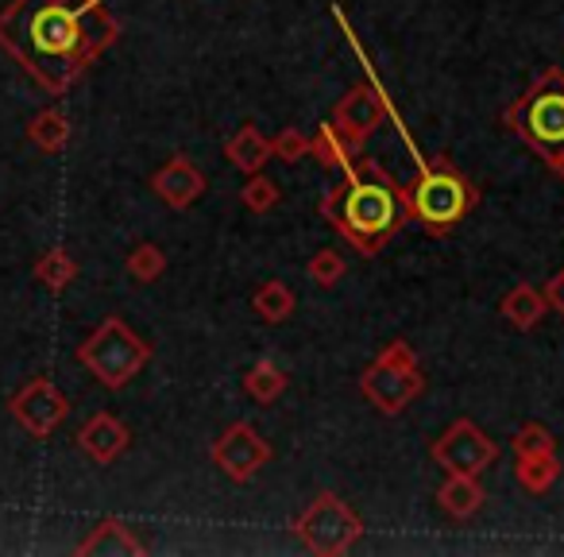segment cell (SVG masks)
<instances>
[{"instance_id": "1", "label": "cell", "mask_w": 564, "mask_h": 557, "mask_svg": "<svg viewBox=\"0 0 564 557\" xmlns=\"http://www.w3.org/2000/svg\"><path fill=\"white\" fill-rule=\"evenodd\" d=\"M117 40L105 0H12L0 9V47L51 97H63Z\"/></svg>"}, {"instance_id": "2", "label": "cell", "mask_w": 564, "mask_h": 557, "mask_svg": "<svg viewBox=\"0 0 564 557\" xmlns=\"http://www.w3.org/2000/svg\"><path fill=\"white\" fill-rule=\"evenodd\" d=\"M345 179L322 197V217L352 244L360 256H379L383 244L410 221L406 190L371 159H356Z\"/></svg>"}, {"instance_id": "3", "label": "cell", "mask_w": 564, "mask_h": 557, "mask_svg": "<svg viewBox=\"0 0 564 557\" xmlns=\"http://www.w3.org/2000/svg\"><path fill=\"white\" fill-rule=\"evenodd\" d=\"M402 190H406L410 221H417L430 236L456 233V225H460L479 202L476 186H471L460 167L445 156L433 159V163L417 159V179Z\"/></svg>"}, {"instance_id": "4", "label": "cell", "mask_w": 564, "mask_h": 557, "mask_svg": "<svg viewBox=\"0 0 564 557\" xmlns=\"http://www.w3.org/2000/svg\"><path fill=\"white\" fill-rule=\"evenodd\" d=\"M507 128H514L549 167L564 159V71L549 66L522 97L507 109Z\"/></svg>"}, {"instance_id": "5", "label": "cell", "mask_w": 564, "mask_h": 557, "mask_svg": "<svg viewBox=\"0 0 564 557\" xmlns=\"http://www.w3.org/2000/svg\"><path fill=\"white\" fill-rule=\"evenodd\" d=\"M151 361V345L124 322V318H105L94 333L78 345V364L109 392L128 387Z\"/></svg>"}, {"instance_id": "6", "label": "cell", "mask_w": 564, "mask_h": 557, "mask_svg": "<svg viewBox=\"0 0 564 557\" xmlns=\"http://www.w3.org/2000/svg\"><path fill=\"white\" fill-rule=\"evenodd\" d=\"M360 392L379 415H391V418L402 415V410L425 392V376H422V364H417V356H414V345L391 341V345L364 368Z\"/></svg>"}, {"instance_id": "7", "label": "cell", "mask_w": 564, "mask_h": 557, "mask_svg": "<svg viewBox=\"0 0 564 557\" xmlns=\"http://www.w3.org/2000/svg\"><path fill=\"white\" fill-rule=\"evenodd\" d=\"M299 542L317 557H340L360 542L364 518L340 500L337 492H317L314 503L294 518Z\"/></svg>"}, {"instance_id": "8", "label": "cell", "mask_w": 564, "mask_h": 557, "mask_svg": "<svg viewBox=\"0 0 564 557\" xmlns=\"http://www.w3.org/2000/svg\"><path fill=\"white\" fill-rule=\"evenodd\" d=\"M430 457L445 472H456V476H479V472L495 464L499 446H495L471 418H456V422L430 446Z\"/></svg>"}, {"instance_id": "9", "label": "cell", "mask_w": 564, "mask_h": 557, "mask_svg": "<svg viewBox=\"0 0 564 557\" xmlns=\"http://www.w3.org/2000/svg\"><path fill=\"white\" fill-rule=\"evenodd\" d=\"M213 464L225 472L232 484H248L251 476H259V469L271 464V446L267 438H259V430L251 422H232L209 449Z\"/></svg>"}, {"instance_id": "10", "label": "cell", "mask_w": 564, "mask_h": 557, "mask_svg": "<svg viewBox=\"0 0 564 557\" xmlns=\"http://www.w3.org/2000/svg\"><path fill=\"white\" fill-rule=\"evenodd\" d=\"M9 410L32 438H51L66 422V415H70V399L47 376H35L32 384H24L12 395Z\"/></svg>"}, {"instance_id": "11", "label": "cell", "mask_w": 564, "mask_h": 557, "mask_svg": "<svg viewBox=\"0 0 564 557\" xmlns=\"http://www.w3.org/2000/svg\"><path fill=\"white\" fill-rule=\"evenodd\" d=\"M383 117H394V113H391L387 94L376 86H352L337 101V109H333V125H337V132L348 136L356 148H364V143L383 128Z\"/></svg>"}, {"instance_id": "12", "label": "cell", "mask_w": 564, "mask_h": 557, "mask_svg": "<svg viewBox=\"0 0 564 557\" xmlns=\"http://www.w3.org/2000/svg\"><path fill=\"white\" fill-rule=\"evenodd\" d=\"M151 190H155L159 202H166L171 210H189V205L205 194V174L197 171L186 156H174L151 174Z\"/></svg>"}, {"instance_id": "13", "label": "cell", "mask_w": 564, "mask_h": 557, "mask_svg": "<svg viewBox=\"0 0 564 557\" xmlns=\"http://www.w3.org/2000/svg\"><path fill=\"white\" fill-rule=\"evenodd\" d=\"M128 446H132V430H128L117 415H109V410H97V415L86 418V426L78 430V449L97 464L120 461Z\"/></svg>"}, {"instance_id": "14", "label": "cell", "mask_w": 564, "mask_h": 557, "mask_svg": "<svg viewBox=\"0 0 564 557\" xmlns=\"http://www.w3.org/2000/svg\"><path fill=\"white\" fill-rule=\"evenodd\" d=\"M78 554L82 557H140V554H148V546H143V538L124 518L109 515L78 542Z\"/></svg>"}, {"instance_id": "15", "label": "cell", "mask_w": 564, "mask_h": 557, "mask_svg": "<svg viewBox=\"0 0 564 557\" xmlns=\"http://www.w3.org/2000/svg\"><path fill=\"white\" fill-rule=\"evenodd\" d=\"M225 159L243 174H259L271 163V136H263L256 125H240L225 140Z\"/></svg>"}, {"instance_id": "16", "label": "cell", "mask_w": 564, "mask_h": 557, "mask_svg": "<svg viewBox=\"0 0 564 557\" xmlns=\"http://www.w3.org/2000/svg\"><path fill=\"white\" fill-rule=\"evenodd\" d=\"M484 500H487V492H484V484H479V476H456V472H448L445 484L437 488L441 511H445L448 518H456V523L479 515Z\"/></svg>"}, {"instance_id": "17", "label": "cell", "mask_w": 564, "mask_h": 557, "mask_svg": "<svg viewBox=\"0 0 564 557\" xmlns=\"http://www.w3.org/2000/svg\"><path fill=\"white\" fill-rule=\"evenodd\" d=\"M499 310H502V318L514 325V330L530 333V330H538V322L545 318L549 302L533 283H518V287H510V291L502 294Z\"/></svg>"}, {"instance_id": "18", "label": "cell", "mask_w": 564, "mask_h": 557, "mask_svg": "<svg viewBox=\"0 0 564 557\" xmlns=\"http://www.w3.org/2000/svg\"><path fill=\"white\" fill-rule=\"evenodd\" d=\"M310 159H317L322 167H329V171H348V167L360 159V148H356L348 136L337 132V125H322L314 136H310Z\"/></svg>"}, {"instance_id": "19", "label": "cell", "mask_w": 564, "mask_h": 557, "mask_svg": "<svg viewBox=\"0 0 564 557\" xmlns=\"http://www.w3.org/2000/svg\"><path fill=\"white\" fill-rule=\"evenodd\" d=\"M28 140H32L40 151H47V156H58V151L70 143V117H66L63 109L35 113L32 125H28Z\"/></svg>"}, {"instance_id": "20", "label": "cell", "mask_w": 564, "mask_h": 557, "mask_svg": "<svg viewBox=\"0 0 564 557\" xmlns=\"http://www.w3.org/2000/svg\"><path fill=\"white\" fill-rule=\"evenodd\" d=\"M291 387V376L279 368L274 361H259L248 368V376H243V395H248L251 403H259V407H267V403H274L282 392Z\"/></svg>"}, {"instance_id": "21", "label": "cell", "mask_w": 564, "mask_h": 557, "mask_svg": "<svg viewBox=\"0 0 564 557\" xmlns=\"http://www.w3.org/2000/svg\"><path fill=\"white\" fill-rule=\"evenodd\" d=\"M294 307H299V299H294V291L282 283V279H271V283H263L251 294V310H256L259 322H267V325L286 322V318L294 314Z\"/></svg>"}, {"instance_id": "22", "label": "cell", "mask_w": 564, "mask_h": 557, "mask_svg": "<svg viewBox=\"0 0 564 557\" xmlns=\"http://www.w3.org/2000/svg\"><path fill=\"white\" fill-rule=\"evenodd\" d=\"M514 476H518V484H522V492H530V495H545L549 488H553L556 480H561V461H556V453L518 457Z\"/></svg>"}, {"instance_id": "23", "label": "cell", "mask_w": 564, "mask_h": 557, "mask_svg": "<svg viewBox=\"0 0 564 557\" xmlns=\"http://www.w3.org/2000/svg\"><path fill=\"white\" fill-rule=\"evenodd\" d=\"M35 279H40V283L47 287L51 294H63L66 287L78 279V259H74L66 248L43 251V256L35 259Z\"/></svg>"}, {"instance_id": "24", "label": "cell", "mask_w": 564, "mask_h": 557, "mask_svg": "<svg viewBox=\"0 0 564 557\" xmlns=\"http://www.w3.org/2000/svg\"><path fill=\"white\" fill-rule=\"evenodd\" d=\"M124 271L132 275L135 283H155L159 275L166 271V251L159 248V244H151V240L135 244V248L128 251V259H124Z\"/></svg>"}, {"instance_id": "25", "label": "cell", "mask_w": 564, "mask_h": 557, "mask_svg": "<svg viewBox=\"0 0 564 557\" xmlns=\"http://www.w3.org/2000/svg\"><path fill=\"white\" fill-rule=\"evenodd\" d=\"M279 197H282L279 182L267 179L263 171H259V174H248V182H243V190H240L243 210H251V213H271L274 205H279Z\"/></svg>"}, {"instance_id": "26", "label": "cell", "mask_w": 564, "mask_h": 557, "mask_svg": "<svg viewBox=\"0 0 564 557\" xmlns=\"http://www.w3.org/2000/svg\"><path fill=\"white\" fill-rule=\"evenodd\" d=\"M306 275H310V283H317V287H337L340 279H345V256L340 251H333V248H322V251H314L310 256V264H306Z\"/></svg>"}, {"instance_id": "27", "label": "cell", "mask_w": 564, "mask_h": 557, "mask_svg": "<svg viewBox=\"0 0 564 557\" xmlns=\"http://www.w3.org/2000/svg\"><path fill=\"white\" fill-rule=\"evenodd\" d=\"M538 453H556V438L549 426L541 422H525L514 433V457H538Z\"/></svg>"}, {"instance_id": "28", "label": "cell", "mask_w": 564, "mask_h": 557, "mask_svg": "<svg viewBox=\"0 0 564 557\" xmlns=\"http://www.w3.org/2000/svg\"><path fill=\"white\" fill-rule=\"evenodd\" d=\"M271 159H279L286 167L310 159V136H302L299 128H282L279 136H271Z\"/></svg>"}, {"instance_id": "29", "label": "cell", "mask_w": 564, "mask_h": 557, "mask_svg": "<svg viewBox=\"0 0 564 557\" xmlns=\"http://www.w3.org/2000/svg\"><path fill=\"white\" fill-rule=\"evenodd\" d=\"M541 294H545L549 310H556V314L564 318V267H561V271L549 275V283L541 287Z\"/></svg>"}, {"instance_id": "30", "label": "cell", "mask_w": 564, "mask_h": 557, "mask_svg": "<svg viewBox=\"0 0 564 557\" xmlns=\"http://www.w3.org/2000/svg\"><path fill=\"white\" fill-rule=\"evenodd\" d=\"M553 171H556V174H561V179H564V159H561V163L553 167Z\"/></svg>"}]
</instances>
